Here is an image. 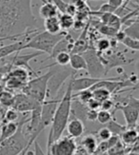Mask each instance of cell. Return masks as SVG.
Wrapping results in <instances>:
<instances>
[{"label":"cell","mask_w":139,"mask_h":155,"mask_svg":"<svg viewBox=\"0 0 139 155\" xmlns=\"http://www.w3.org/2000/svg\"><path fill=\"white\" fill-rule=\"evenodd\" d=\"M31 0H0V42L18 37H30L37 30L31 11Z\"/></svg>","instance_id":"obj_1"},{"label":"cell","mask_w":139,"mask_h":155,"mask_svg":"<svg viewBox=\"0 0 139 155\" xmlns=\"http://www.w3.org/2000/svg\"><path fill=\"white\" fill-rule=\"evenodd\" d=\"M75 74L76 73L71 76L64 95L58 102L54 115V119H52V122L51 124V130L48 136L47 150L49 149V147L52 142H55V140H57L63 135V132L66 130V127H67V124L71 118V105L72 100V92H74L71 87V79L72 76Z\"/></svg>","instance_id":"obj_2"},{"label":"cell","mask_w":139,"mask_h":155,"mask_svg":"<svg viewBox=\"0 0 139 155\" xmlns=\"http://www.w3.org/2000/svg\"><path fill=\"white\" fill-rule=\"evenodd\" d=\"M68 32L61 31L60 33H57V35H51V33H49L45 31L42 32H38L37 35H35L23 45L22 50L32 49L37 51L51 54L52 49L55 48L57 42L64 38V36Z\"/></svg>","instance_id":"obj_3"},{"label":"cell","mask_w":139,"mask_h":155,"mask_svg":"<svg viewBox=\"0 0 139 155\" xmlns=\"http://www.w3.org/2000/svg\"><path fill=\"white\" fill-rule=\"evenodd\" d=\"M18 129L12 137L0 143V155H18L23 150L32 145L23 131V123H17Z\"/></svg>","instance_id":"obj_4"},{"label":"cell","mask_w":139,"mask_h":155,"mask_svg":"<svg viewBox=\"0 0 139 155\" xmlns=\"http://www.w3.org/2000/svg\"><path fill=\"white\" fill-rule=\"evenodd\" d=\"M51 74H52V69L47 71L43 75L36 76L29 80L22 89V92L27 94L28 96H30L34 100H35L36 102L42 104L46 100L47 85Z\"/></svg>","instance_id":"obj_5"},{"label":"cell","mask_w":139,"mask_h":155,"mask_svg":"<svg viewBox=\"0 0 139 155\" xmlns=\"http://www.w3.org/2000/svg\"><path fill=\"white\" fill-rule=\"evenodd\" d=\"M51 66L55 68H52V74L48 81L46 100L55 99V96L65 81L72 74L76 73V71L67 68V66H58L55 64H51Z\"/></svg>","instance_id":"obj_6"},{"label":"cell","mask_w":139,"mask_h":155,"mask_svg":"<svg viewBox=\"0 0 139 155\" xmlns=\"http://www.w3.org/2000/svg\"><path fill=\"white\" fill-rule=\"evenodd\" d=\"M116 110L122 111L127 129H136L139 118V100L137 98L129 96L125 104H115L114 111Z\"/></svg>","instance_id":"obj_7"},{"label":"cell","mask_w":139,"mask_h":155,"mask_svg":"<svg viewBox=\"0 0 139 155\" xmlns=\"http://www.w3.org/2000/svg\"><path fill=\"white\" fill-rule=\"evenodd\" d=\"M82 56L84 57L86 65H87V71L90 77L94 78H103L105 73V68L99 57L97 51L94 48H90L85 51L82 53Z\"/></svg>","instance_id":"obj_8"},{"label":"cell","mask_w":139,"mask_h":155,"mask_svg":"<svg viewBox=\"0 0 139 155\" xmlns=\"http://www.w3.org/2000/svg\"><path fill=\"white\" fill-rule=\"evenodd\" d=\"M77 150L78 147L74 138L61 136L51 144L48 149V155H75Z\"/></svg>","instance_id":"obj_9"},{"label":"cell","mask_w":139,"mask_h":155,"mask_svg":"<svg viewBox=\"0 0 139 155\" xmlns=\"http://www.w3.org/2000/svg\"><path fill=\"white\" fill-rule=\"evenodd\" d=\"M98 54L105 68L106 74H107L109 71H111V69L119 68V67L128 65L131 62H132V60L126 58V56L123 54V52L114 51H111V49H110L109 51L105 52H98Z\"/></svg>","instance_id":"obj_10"},{"label":"cell","mask_w":139,"mask_h":155,"mask_svg":"<svg viewBox=\"0 0 139 155\" xmlns=\"http://www.w3.org/2000/svg\"><path fill=\"white\" fill-rule=\"evenodd\" d=\"M40 106H41L40 103L36 102L35 100L28 96L27 94L21 92L15 95L14 104H12V107L17 110L19 113H23V112H31Z\"/></svg>","instance_id":"obj_11"},{"label":"cell","mask_w":139,"mask_h":155,"mask_svg":"<svg viewBox=\"0 0 139 155\" xmlns=\"http://www.w3.org/2000/svg\"><path fill=\"white\" fill-rule=\"evenodd\" d=\"M59 100L60 99H51V100L47 99L41 104L40 125H41V129L43 130L47 127L51 126Z\"/></svg>","instance_id":"obj_12"},{"label":"cell","mask_w":139,"mask_h":155,"mask_svg":"<svg viewBox=\"0 0 139 155\" xmlns=\"http://www.w3.org/2000/svg\"><path fill=\"white\" fill-rule=\"evenodd\" d=\"M41 54H44V53L41 52V51H37L35 52L28 53V54H22V55L18 54V52H17V54H15L9 62L11 63V65L12 67H20V68H24L26 70H28L29 72H31L34 75L37 76V73L31 68V66H30L29 63H30L31 60L36 58L37 56L41 55Z\"/></svg>","instance_id":"obj_13"},{"label":"cell","mask_w":139,"mask_h":155,"mask_svg":"<svg viewBox=\"0 0 139 155\" xmlns=\"http://www.w3.org/2000/svg\"><path fill=\"white\" fill-rule=\"evenodd\" d=\"M103 78H94L90 76L75 78V75H74L71 79L72 91H81L84 90H89L91 87H94L96 83L100 82Z\"/></svg>","instance_id":"obj_14"},{"label":"cell","mask_w":139,"mask_h":155,"mask_svg":"<svg viewBox=\"0 0 139 155\" xmlns=\"http://www.w3.org/2000/svg\"><path fill=\"white\" fill-rule=\"evenodd\" d=\"M66 129H67L69 136L74 139V138H79L83 135L86 127H85V124L81 120H79L77 118H71V119L70 118Z\"/></svg>","instance_id":"obj_15"},{"label":"cell","mask_w":139,"mask_h":155,"mask_svg":"<svg viewBox=\"0 0 139 155\" xmlns=\"http://www.w3.org/2000/svg\"><path fill=\"white\" fill-rule=\"evenodd\" d=\"M28 40H29V37H26L21 40H18V41L12 43V44L1 47V48H0V59L6 58V57L10 56L11 54H12V53L19 52L20 51H22L23 45L27 42Z\"/></svg>","instance_id":"obj_16"},{"label":"cell","mask_w":139,"mask_h":155,"mask_svg":"<svg viewBox=\"0 0 139 155\" xmlns=\"http://www.w3.org/2000/svg\"><path fill=\"white\" fill-rule=\"evenodd\" d=\"M97 145V138L91 133L84 136L80 142L81 149L86 155H94L96 151Z\"/></svg>","instance_id":"obj_17"},{"label":"cell","mask_w":139,"mask_h":155,"mask_svg":"<svg viewBox=\"0 0 139 155\" xmlns=\"http://www.w3.org/2000/svg\"><path fill=\"white\" fill-rule=\"evenodd\" d=\"M97 17L102 23L111 27V28H114L117 31L121 30V27H122L121 17L115 15V13H112V12L101 13V15H97Z\"/></svg>","instance_id":"obj_18"},{"label":"cell","mask_w":139,"mask_h":155,"mask_svg":"<svg viewBox=\"0 0 139 155\" xmlns=\"http://www.w3.org/2000/svg\"><path fill=\"white\" fill-rule=\"evenodd\" d=\"M0 143H2L3 141L12 137L16 132L18 129L17 123L15 122H2L0 123Z\"/></svg>","instance_id":"obj_19"},{"label":"cell","mask_w":139,"mask_h":155,"mask_svg":"<svg viewBox=\"0 0 139 155\" xmlns=\"http://www.w3.org/2000/svg\"><path fill=\"white\" fill-rule=\"evenodd\" d=\"M119 138L123 145L132 147L136 142H138V131L136 129H126Z\"/></svg>","instance_id":"obj_20"},{"label":"cell","mask_w":139,"mask_h":155,"mask_svg":"<svg viewBox=\"0 0 139 155\" xmlns=\"http://www.w3.org/2000/svg\"><path fill=\"white\" fill-rule=\"evenodd\" d=\"M44 29L45 31H47L51 35H57L61 32L60 24H59L58 16H52L44 19Z\"/></svg>","instance_id":"obj_21"},{"label":"cell","mask_w":139,"mask_h":155,"mask_svg":"<svg viewBox=\"0 0 139 155\" xmlns=\"http://www.w3.org/2000/svg\"><path fill=\"white\" fill-rule=\"evenodd\" d=\"M70 66L71 69L74 71H86L87 70V65L82 54H76V53H71L70 54Z\"/></svg>","instance_id":"obj_22"},{"label":"cell","mask_w":139,"mask_h":155,"mask_svg":"<svg viewBox=\"0 0 139 155\" xmlns=\"http://www.w3.org/2000/svg\"><path fill=\"white\" fill-rule=\"evenodd\" d=\"M41 1H43L44 4L40 7V9H39V15L43 19L52 17V16H57L58 10L54 4L46 1V0H41Z\"/></svg>","instance_id":"obj_23"},{"label":"cell","mask_w":139,"mask_h":155,"mask_svg":"<svg viewBox=\"0 0 139 155\" xmlns=\"http://www.w3.org/2000/svg\"><path fill=\"white\" fill-rule=\"evenodd\" d=\"M91 22L92 26L94 27L95 30H97L99 32L101 33V35H105V36H108V37H112L114 38L116 35V32L118 31L117 30L114 29V28H111V27L105 25L104 23H102L100 20H92V21H90ZM120 31V30H119Z\"/></svg>","instance_id":"obj_24"},{"label":"cell","mask_w":139,"mask_h":155,"mask_svg":"<svg viewBox=\"0 0 139 155\" xmlns=\"http://www.w3.org/2000/svg\"><path fill=\"white\" fill-rule=\"evenodd\" d=\"M58 19H59V24H60L61 31L68 32L72 29L74 23V16L68 15V13H61V15L58 16Z\"/></svg>","instance_id":"obj_25"},{"label":"cell","mask_w":139,"mask_h":155,"mask_svg":"<svg viewBox=\"0 0 139 155\" xmlns=\"http://www.w3.org/2000/svg\"><path fill=\"white\" fill-rule=\"evenodd\" d=\"M123 31L126 35V36H129V37L139 40V21H138V18L134 19V21H132Z\"/></svg>","instance_id":"obj_26"},{"label":"cell","mask_w":139,"mask_h":155,"mask_svg":"<svg viewBox=\"0 0 139 155\" xmlns=\"http://www.w3.org/2000/svg\"><path fill=\"white\" fill-rule=\"evenodd\" d=\"M15 94H12L11 91L7 90H3L0 92V105L3 107H12L14 104Z\"/></svg>","instance_id":"obj_27"},{"label":"cell","mask_w":139,"mask_h":155,"mask_svg":"<svg viewBox=\"0 0 139 155\" xmlns=\"http://www.w3.org/2000/svg\"><path fill=\"white\" fill-rule=\"evenodd\" d=\"M91 91H92V98L97 100L100 103L111 98V94L104 87H95V89H92Z\"/></svg>","instance_id":"obj_28"},{"label":"cell","mask_w":139,"mask_h":155,"mask_svg":"<svg viewBox=\"0 0 139 155\" xmlns=\"http://www.w3.org/2000/svg\"><path fill=\"white\" fill-rule=\"evenodd\" d=\"M106 127H107L109 130L111 131V135H116V136H120L121 133L127 129L126 126H123V125H120L119 123H117L114 120V118H112Z\"/></svg>","instance_id":"obj_29"},{"label":"cell","mask_w":139,"mask_h":155,"mask_svg":"<svg viewBox=\"0 0 139 155\" xmlns=\"http://www.w3.org/2000/svg\"><path fill=\"white\" fill-rule=\"evenodd\" d=\"M72 98L78 100L79 102H81L85 105H87V103L92 98V91L90 89L78 91L77 94H72Z\"/></svg>","instance_id":"obj_30"},{"label":"cell","mask_w":139,"mask_h":155,"mask_svg":"<svg viewBox=\"0 0 139 155\" xmlns=\"http://www.w3.org/2000/svg\"><path fill=\"white\" fill-rule=\"evenodd\" d=\"M114 118L112 113L111 111L108 110H99L97 111V117H96V121L101 125H107L110 121Z\"/></svg>","instance_id":"obj_31"},{"label":"cell","mask_w":139,"mask_h":155,"mask_svg":"<svg viewBox=\"0 0 139 155\" xmlns=\"http://www.w3.org/2000/svg\"><path fill=\"white\" fill-rule=\"evenodd\" d=\"M98 52H105L111 49V40L108 38H99L95 43V48Z\"/></svg>","instance_id":"obj_32"},{"label":"cell","mask_w":139,"mask_h":155,"mask_svg":"<svg viewBox=\"0 0 139 155\" xmlns=\"http://www.w3.org/2000/svg\"><path fill=\"white\" fill-rule=\"evenodd\" d=\"M19 120V112L15 110L12 107H9V109L5 111L4 114V119L3 122H15L17 123L16 121Z\"/></svg>","instance_id":"obj_33"},{"label":"cell","mask_w":139,"mask_h":155,"mask_svg":"<svg viewBox=\"0 0 139 155\" xmlns=\"http://www.w3.org/2000/svg\"><path fill=\"white\" fill-rule=\"evenodd\" d=\"M121 43L132 51H137L139 50V40H137V39L131 38L129 36H125L124 39L121 41Z\"/></svg>","instance_id":"obj_34"},{"label":"cell","mask_w":139,"mask_h":155,"mask_svg":"<svg viewBox=\"0 0 139 155\" xmlns=\"http://www.w3.org/2000/svg\"><path fill=\"white\" fill-rule=\"evenodd\" d=\"M55 65L58 66H67L70 63V53L69 52H59L55 55Z\"/></svg>","instance_id":"obj_35"},{"label":"cell","mask_w":139,"mask_h":155,"mask_svg":"<svg viewBox=\"0 0 139 155\" xmlns=\"http://www.w3.org/2000/svg\"><path fill=\"white\" fill-rule=\"evenodd\" d=\"M97 134V136H95L97 139L100 140V142H103V141H107L109 140L112 135H111V131L109 130V129L107 127H101V129H99L96 132Z\"/></svg>","instance_id":"obj_36"},{"label":"cell","mask_w":139,"mask_h":155,"mask_svg":"<svg viewBox=\"0 0 139 155\" xmlns=\"http://www.w3.org/2000/svg\"><path fill=\"white\" fill-rule=\"evenodd\" d=\"M114 107H115V103L114 100H111V98L107 99L101 102V106H100V110H108V111H111V110H114Z\"/></svg>","instance_id":"obj_37"},{"label":"cell","mask_w":139,"mask_h":155,"mask_svg":"<svg viewBox=\"0 0 139 155\" xmlns=\"http://www.w3.org/2000/svg\"><path fill=\"white\" fill-rule=\"evenodd\" d=\"M52 1V4H54L57 10L60 12L61 13H65L66 12V9H67L68 7V2H66L65 0H51Z\"/></svg>","instance_id":"obj_38"},{"label":"cell","mask_w":139,"mask_h":155,"mask_svg":"<svg viewBox=\"0 0 139 155\" xmlns=\"http://www.w3.org/2000/svg\"><path fill=\"white\" fill-rule=\"evenodd\" d=\"M100 106H101V103L98 102L97 100L94 98H91L87 103V107L89 110H100Z\"/></svg>","instance_id":"obj_39"},{"label":"cell","mask_w":139,"mask_h":155,"mask_svg":"<svg viewBox=\"0 0 139 155\" xmlns=\"http://www.w3.org/2000/svg\"><path fill=\"white\" fill-rule=\"evenodd\" d=\"M97 111L98 110H92L88 109L87 112H86V120L91 121V122H95L97 117Z\"/></svg>","instance_id":"obj_40"},{"label":"cell","mask_w":139,"mask_h":155,"mask_svg":"<svg viewBox=\"0 0 139 155\" xmlns=\"http://www.w3.org/2000/svg\"><path fill=\"white\" fill-rule=\"evenodd\" d=\"M34 155H46L36 140L34 141Z\"/></svg>","instance_id":"obj_41"},{"label":"cell","mask_w":139,"mask_h":155,"mask_svg":"<svg viewBox=\"0 0 139 155\" xmlns=\"http://www.w3.org/2000/svg\"><path fill=\"white\" fill-rule=\"evenodd\" d=\"M76 12H77V10L74 7V5H72L71 3H69L67 9H66V12L65 13H68V15H70L74 17V15H76Z\"/></svg>","instance_id":"obj_42"},{"label":"cell","mask_w":139,"mask_h":155,"mask_svg":"<svg viewBox=\"0 0 139 155\" xmlns=\"http://www.w3.org/2000/svg\"><path fill=\"white\" fill-rule=\"evenodd\" d=\"M108 3L111 6L114 7V9H118L120 8V7L123 5V0H108Z\"/></svg>","instance_id":"obj_43"},{"label":"cell","mask_w":139,"mask_h":155,"mask_svg":"<svg viewBox=\"0 0 139 155\" xmlns=\"http://www.w3.org/2000/svg\"><path fill=\"white\" fill-rule=\"evenodd\" d=\"M128 155H139V152H138V142H136L134 146H132V150H131V151L129 152Z\"/></svg>","instance_id":"obj_44"},{"label":"cell","mask_w":139,"mask_h":155,"mask_svg":"<svg viewBox=\"0 0 139 155\" xmlns=\"http://www.w3.org/2000/svg\"><path fill=\"white\" fill-rule=\"evenodd\" d=\"M31 144H30V145H28V147H26L25 150H22V151H21L20 153H19L18 155H26V152H27V150H28L30 149V147H31Z\"/></svg>","instance_id":"obj_45"},{"label":"cell","mask_w":139,"mask_h":155,"mask_svg":"<svg viewBox=\"0 0 139 155\" xmlns=\"http://www.w3.org/2000/svg\"><path fill=\"white\" fill-rule=\"evenodd\" d=\"M94 1H99V0H94ZM101 1H108V0H101Z\"/></svg>","instance_id":"obj_46"},{"label":"cell","mask_w":139,"mask_h":155,"mask_svg":"<svg viewBox=\"0 0 139 155\" xmlns=\"http://www.w3.org/2000/svg\"><path fill=\"white\" fill-rule=\"evenodd\" d=\"M84 1H87V0H84Z\"/></svg>","instance_id":"obj_47"}]
</instances>
